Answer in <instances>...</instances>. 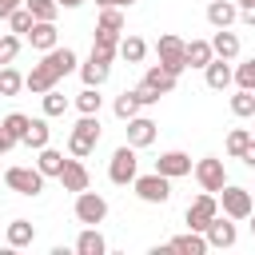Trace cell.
I'll list each match as a JSON object with an SVG mask.
<instances>
[{
	"mask_svg": "<svg viewBox=\"0 0 255 255\" xmlns=\"http://www.w3.org/2000/svg\"><path fill=\"white\" fill-rule=\"evenodd\" d=\"M72 72H80V56L72 52V48H52V52H44L40 56V64H32V72L24 76V88L32 92V96H44V92H52L64 76H72Z\"/></svg>",
	"mask_w": 255,
	"mask_h": 255,
	"instance_id": "1",
	"label": "cell"
},
{
	"mask_svg": "<svg viewBox=\"0 0 255 255\" xmlns=\"http://www.w3.org/2000/svg\"><path fill=\"white\" fill-rule=\"evenodd\" d=\"M96 143H100V116H80L76 128L68 131V155L88 159L96 151Z\"/></svg>",
	"mask_w": 255,
	"mask_h": 255,
	"instance_id": "2",
	"label": "cell"
},
{
	"mask_svg": "<svg viewBox=\"0 0 255 255\" xmlns=\"http://www.w3.org/2000/svg\"><path fill=\"white\" fill-rule=\"evenodd\" d=\"M116 56H120V52H112V48H96V44H92L88 60L80 64V80H84L88 88H104L108 76H112V60H116Z\"/></svg>",
	"mask_w": 255,
	"mask_h": 255,
	"instance_id": "3",
	"label": "cell"
},
{
	"mask_svg": "<svg viewBox=\"0 0 255 255\" xmlns=\"http://www.w3.org/2000/svg\"><path fill=\"white\" fill-rule=\"evenodd\" d=\"M155 56H159V64H163L167 72H175V76L187 72V40H183V36L163 32V36L155 40Z\"/></svg>",
	"mask_w": 255,
	"mask_h": 255,
	"instance_id": "4",
	"label": "cell"
},
{
	"mask_svg": "<svg viewBox=\"0 0 255 255\" xmlns=\"http://www.w3.org/2000/svg\"><path fill=\"white\" fill-rule=\"evenodd\" d=\"M135 175H139L135 147H131V143H120V147L112 151V159H108V179H112L116 187H128V183H135Z\"/></svg>",
	"mask_w": 255,
	"mask_h": 255,
	"instance_id": "5",
	"label": "cell"
},
{
	"mask_svg": "<svg viewBox=\"0 0 255 255\" xmlns=\"http://www.w3.org/2000/svg\"><path fill=\"white\" fill-rule=\"evenodd\" d=\"M72 215H76V223H84V227H100V223L108 219V199H104L100 191H76Z\"/></svg>",
	"mask_w": 255,
	"mask_h": 255,
	"instance_id": "6",
	"label": "cell"
},
{
	"mask_svg": "<svg viewBox=\"0 0 255 255\" xmlns=\"http://www.w3.org/2000/svg\"><path fill=\"white\" fill-rule=\"evenodd\" d=\"M191 175H195L199 191H215V195H219V191L227 187V167H223L219 155H203V159H195Z\"/></svg>",
	"mask_w": 255,
	"mask_h": 255,
	"instance_id": "7",
	"label": "cell"
},
{
	"mask_svg": "<svg viewBox=\"0 0 255 255\" xmlns=\"http://www.w3.org/2000/svg\"><path fill=\"white\" fill-rule=\"evenodd\" d=\"M44 171L40 167H8L4 171V183H8V191H16V195H28V199H36L40 191H44Z\"/></svg>",
	"mask_w": 255,
	"mask_h": 255,
	"instance_id": "8",
	"label": "cell"
},
{
	"mask_svg": "<svg viewBox=\"0 0 255 255\" xmlns=\"http://www.w3.org/2000/svg\"><path fill=\"white\" fill-rule=\"evenodd\" d=\"M219 207H223V215H231V219L239 223V219H251L255 195H251L247 187H239V183H227V187L219 191Z\"/></svg>",
	"mask_w": 255,
	"mask_h": 255,
	"instance_id": "9",
	"label": "cell"
},
{
	"mask_svg": "<svg viewBox=\"0 0 255 255\" xmlns=\"http://www.w3.org/2000/svg\"><path fill=\"white\" fill-rule=\"evenodd\" d=\"M219 215V195L215 191H203V195H195L191 203H187V211H183V223L191 227V231H207V223Z\"/></svg>",
	"mask_w": 255,
	"mask_h": 255,
	"instance_id": "10",
	"label": "cell"
},
{
	"mask_svg": "<svg viewBox=\"0 0 255 255\" xmlns=\"http://www.w3.org/2000/svg\"><path fill=\"white\" fill-rule=\"evenodd\" d=\"M135 195L143 199V203H155V207H163L167 199H171V179L167 175H159V171H147V175H135Z\"/></svg>",
	"mask_w": 255,
	"mask_h": 255,
	"instance_id": "11",
	"label": "cell"
},
{
	"mask_svg": "<svg viewBox=\"0 0 255 255\" xmlns=\"http://www.w3.org/2000/svg\"><path fill=\"white\" fill-rule=\"evenodd\" d=\"M207 247L211 251H223V247H235V239H239V231H235V219L231 215H215L211 223H207Z\"/></svg>",
	"mask_w": 255,
	"mask_h": 255,
	"instance_id": "12",
	"label": "cell"
},
{
	"mask_svg": "<svg viewBox=\"0 0 255 255\" xmlns=\"http://www.w3.org/2000/svg\"><path fill=\"white\" fill-rule=\"evenodd\" d=\"M124 131H128V143L139 151V147H151V143H155V131H159V128H155L151 116H131Z\"/></svg>",
	"mask_w": 255,
	"mask_h": 255,
	"instance_id": "13",
	"label": "cell"
},
{
	"mask_svg": "<svg viewBox=\"0 0 255 255\" xmlns=\"http://www.w3.org/2000/svg\"><path fill=\"white\" fill-rule=\"evenodd\" d=\"M191 155L187 151H163L159 159H155V171L159 175H167V179H183V175H191Z\"/></svg>",
	"mask_w": 255,
	"mask_h": 255,
	"instance_id": "14",
	"label": "cell"
},
{
	"mask_svg": "<svg viewBox=\"0 0 255 255\" xmlns=\"http://www.w3.org/2000/svg\"><path fill=\"white\" fill-rule=\"evenodd\" d=\"M24 40H28L36 52H52V48L60 44V28H56V20H36L32 32H28Z\"/></svg>",
	"mask_w": 255,
	"mask_h": 255,
	"instance_id": "15",
	"label": "cell"
},
{
	"mask_svg": "<svg viewBox=\"0 0 255 255\" xmlns=\"http://www.w3.org/2000/svg\"><path fill=\"white\" fill-rule=\"evenodd\" d=\"M60 183H64V191H88V183H92V175H88V167H84V159H76V155H68V163H64V171H60Z\"/></svg>",
	"mask_w": 255,
	"mask_h": 255,
	"instance_id": "16",
	"label": "cell"
},
{
	"mask_svg": "<svg viewBox=\"0 0 255 255\" xmlns=\"http://www.w3.org/2000/svg\"><path fill=\"white\" fill-rule=\"evenodd\" d=\"M203 80H207V88L211 92H223V88H231L235 84V68H231V60H211L207 68H203Z\"/></svg>",
	"mask_w": 255,
	"mask_h": 255,
	"instance_id": "17",
	"label": "cell"
},
{
	"mask_svg": "<svg viewBox=\"0 0 255 255\" xmlns=\"http://www.w3.org/2000/svg\"><path fill=\"white\" fill-rule=\"evenodd\" d=\"M167 247L171 251H179V255H207L211 247H207V235L203 231H183V235H175V239H167Z\"/></svg>",
	"mask_w": 255,
	"mask_h": 255,
	"instance_id": "18",
	"label": "cell"
},
{
	"mask_svg": "<svg viewBox=\"0 0 255 255\" xmlns=\"http://www.w3.org/2000/svg\"><path fill=\"white\" fill-rule=\"evenodd\" d=\"M239 20V4L235 0H211L207 4V24L211 28H231Z\"/></svg>",
	"mask_w": 255,
	"mask_h": 255,
	"instance_id": "19",
	"label": "cell"
},
{
	"mask_svg": "<svg viewBox=\"0 0 255 255\" xmlns=\"http://www.w3.org/2000/svg\"><path fill=\"white\" fill-rule=\"evenodd\" d=\"M4 243H8L12 251L32 247V243H36V227H32L28 219H12V223H8V231H4Z\"/></svg>",
	"mask_w": 255,
	"mask_h": 255,
	"instance_id": "20",
	"label": "cell"
},
{
	"mask_svg": "<svg viewBox=\"0 0 255 255\" xmlns=\"http://www.w3.org/2000/svg\"><path fill=\"white\" fill-rule=\"evenodd\" d=\"M143 84H151L159 96H171V92H175V84H179V76H175V72H167L163 64H151V68L143 72Z\"/></svg>",
	"mask_w": 255,
	"mask_h": 255,
	"instance_id": "21",
	"label": "cell"
},
{
	"mask_svg": "<svg viewBox=\"0 0 255 255\" xmlns=\"http://www.w3.org/2000/svg\"><path fill=\"white\" fill-rule=\"evenodd\" d=\"M20 143H24V147H32V151H40V147H48V143H52V128H48V116H40V120H32Z\"/></svg>",
	"mask_w": 255,
	"mask_h": 255,
	"instance_id": "22",
	"label": "cell"
},
{
	"mask_svg": "<svg viewBox=\"0 0 255 255\" xmlns=\"http://www.w3.org/2000/svg\"><path fill=\"white\" fill-rule=\"evenodd\" d=\"M64 163H68V159H64V151H56L52 143L36 151V167H40V171H44L48 179H60V171H64Z\"/></svg>",
	"mask_w": 255,
	"mask_h": 255,
	"instance_id": "23",
	"label": "cell"
},
{
	"mask_svg": "<svg viewBox=\"0 0 255 255\" xmlns=\"http://www.w3.org/2000/svg\"><path fill=\"white\" fill-rule=\"evenodd\" d=\"M211 48H215V56H219V60H235V56H239V36H235L231 28H215Z\"/></svg>",
	"mask_w": 255,
	"mask_h": 255,
	"instance_id": "24",
	"label": "cell"
},
{
	"mask_svg": "<svg viewBox=\"0 0 255 255\" xmlns=\"http://www.w3.org/2000/svg\"><path fill=\"white\" fill-rule=\"evenodd\" d=\"M76 251H80V255H104V251H108V239L100 235V227H84V231L76 235Z\"/></svg>",
	"mask_w": 255,
	"mask_h": 255,
	"instance_id": "25",
	"label": "cell"
},
{
	"mask_svg": "<svg viewBox=\"0 0 255 255\" xmlns=\"http://www.w3.org/2000/svg\"><path fill=\"white\" fill-rule=\"evenodd\" d=\"M143 56H147V40L135 36V32H128V36L120 40V60H128V64H143Z\"/></svg>",
	"mask_w": 255,
	"mask_h": 255,
	"instance_id": "26",
	"label": "cell"
},
{
	"mask_svg": "<svg viewBox=\"0 0 255 255\" xmlns=\"http://www.w3.org/2000/svg\"><path fill=\"white\" fill-rule=\"evenodd\" d=\"M215 60V48H211V40H187V68H207Z\"/></svg>",
	"mask_w": 255,
	"mask_h": 255,
	"instance_id": "27",
	"label": "cell"
},
{
	"mask_svg": "<svg viewBox=\"0 0 255 255\" xmlns=\"http://www.w3.org/2000/svg\"><path fill=\"white\" fill-rule=\"evenodd\" d=\"M139 108H143V104H139V96H135V88H128V92H120V96H116V104H112V112H116V120H124V124H128L131 116H139Z\"/></svg>",
	"mask_w": 255,
	"mask_h": 255,
	"instance_id": "28",
	"label": "cell"
},
{
	"mask_svg": "<svg viewBox=\"0 0 255 255\" xmlns=\"http://www.w3.org/2000/svg\"><path fill=\"white\" fill-rule=\"evenodd\" d=\"M100 108H104L100 88H88V84H84V92H76V112H80V116H100Z\"/></svg>",
	"mask_w": 255,
	"mask_h": 255,
	"instance_id": "29",
	"label": "cell"
},
{
	"mask_svg": "<svg viewBox=\"0 0 255 255\" xmlns=\"http://www.w3.org/2000/svg\"><path fill=\"white\" fill-rule=\"evenodd\" d=\"M40 104H44V116H48V120H56V116H64V112H68V104H72V100H68V96L60 92V84H56L52 92H44V96H40Z\"/></svg>",
	"mask_w": 255,
	"mask_h": 255,
	"instance_id": "30",
	"label": "cell"
},
{
	"mask_svg": "<svg viewBox=\"0 0 255 255\" xmlns=\"http://www.w3.org/2000/svg\"><path fill=\"white\" fill-rule=\"evenodd\" d=\"M231 116H239V120H251L255 116V92L251 88H239L231 96Z\"/></svg>",
	"mask_w": 255,
	"mask_h": 255,
	"instance_id": "31",
	"label": "cell"
},
{
	"mask_svg": "<svg viewBox=\"0 0 255 255\" xmlns=\"http://www.w3.org/2000/svg\"><path fill=\"white\" fill-rule=\"evenodd\" d=\"M24 92V76L12 64H0V96H20Z\"/></svg>",
	"mask_w": 255,
	"mask_h": 255,
	"instance_id": "32",
	"label": "cell"
},
{
	"mask_svg": "<svg viewBox=\"0 0 255 255\" xmlns=\"http://www.w3.org/2000/svg\"><path fill=\"white\" fill-rule=\"evenodd\" d=\"M251 139H255V135H251V128H231L223 147H227V155H231V159H239V155H243V147H247Z\"/></svg>",
	"mask_w": 255,
	"mask_h": 255,
	"instance_id": "33",
	"label": "cell"
},
{
	"mask_svg": "<svg viewBox=\"0 0 255 255\" xmlns=\"http://www.w3.org/2000/svg\"><path fill=\"white\" fill-rule=\"evenodd\" d=\"M32 24H36V16L28 12V4H20V8L8 16V28H12L16 36H28V32H32Z\"/></svg>",
	"mask_w": 255,
	"mask_h": 255,
	"instance_id": "34",
	"label": "cell"
},
{
	"mask_svg": "<svg viewBox=\"0 0 255 255\" xmlns=\"http://www.w3.org/2000/svg\"><path fill=\"white\" fill-rule=\"evenodd\" d=\"M24 4L36 20H56L60 16V0H24Z\"/></svg>",
	"mask_w": 255,
	"mask_h": 255,
	"instance_id": "35",
	"label": "cell"
},
{
	"mask_svg": "<svg viewBox=\"0 0 255 255\" xmlns=\"http://www.w3.org/2000/svg\"><path fill=\"white\" fill-rule=\"evenodd\" d=\"M20 40H24V36H16V32H4V36H0V64H12V60H16Z\"/></svg>",
	"mask_w": 255,
	"mask_h": 255,
	"instance_id": "36",
	"label": "cell"
},
{
	"mask_svg": "<svg viewBox=\"0 0 255 255\" xmlns=\"http://www.w3.org/2000/svg\"><path fill=\"white\" fill-rule=\"evenodd\" d=\"M0 124H4V128H8V131H12L16 139H24V131H28V124H32V116H24V112H8V116H4Z\"/></svg>",
	"mask_w": 255,
	"mask_h": 255,
	"instance_id": "37",
	"label": "cell"
},
{
	"mask_svg": "<svg viewBox=\"0 0 255 255\" xmlns=\"http://www.w3.org/2000/svg\"><path fill=\"white\" fill-rule=\"evenodd\" d=\"M235 84H239V88H251V92H255V56H251V60H243V64L235 68Z\"/></svg>",
	"mask_w": 255,
	"mask_h": 255,
	"instance_id": "38",
	"label": "cell"
},
{
	"mask_svg": "<svg viewBox=\"0 0 255 255\" xmlns=\"http://www.w3.org/2000/svg\"><path fill=\"white\" fill-rule=\"evenodd\" d=\"M135 96H139V104H143V108H151V104H159V100H163V96H159L151 84H143V80L135 84Z\"/></svg>",
	"mask_w": 255,
	"mask_h": 255,
	"instance_id": "39",
	"label": "cell"
},
{
	"mask_svg": "<svg viewBox=\"0 0 255 255\" xmlns=\"http://www.w3.org/2000/svg\"><path fill=\"white\" fill-rule=\"evenodd\" d=\"M16 143H20V139H16V135H12V131H8L4 124H0V155H8V151H12Z\"/></svg>",
	"mask_w": 255,
	"mask_h": 255,
	"instance_id": "40",
	"label": "cell"
},
{
	"mask_svg": "<svg viewBox=\"0 0 255 255\" xmlns=\"http://www.w3.org/2000/svg\"><path fill=\"white\" fill-rule=\"evenodd\" d=\"M20 4H24V0H0V20H8V16L20 8Z\"/></svg>",
	"mask_w": 255,
	"mask_h": 255,
	"instance_id": "41",
	"label": "cell"
},
{
	"mask_svg": "<svg viewBox=\"0 0 255 255\" xmlns=\"http://www.w3.org/2000/svg\"><path fill=\"white\" fill-rule=\"evenodd\" d=\"M239 159H243V163H247V167H251V171H255V139H251V143H247V147H243V155H239Z\"/></svg>",
	"mask_w": 255,
	"mask_h": 255,
	"instance_id": "42",
	"label": "cell"
},
{
	"mask_svg": "<svg viewBox=\"0 0 255 255\" xmlns=\"http://www.w3.org/2000/svg\"><path fill=\"white\" fill-rule=\"evenodd\" d=\"M135 0H96V8H131Z\"/></svg>",
	"mask_w": 255,
	"mask_h": 255,
	"instance_id": "43",
	"label": "cell"
},
{
	"mask_svg": "<svg viewBox=\"0 0 255 255\" xmlns=\"http://www.w3.org/2000/svg\"><path fill=\"white\" fill-rule=\"evenodd\" d=\"M239 20H243L247 28H255V8H239Z\"/></svg>",
	"mask_w": 255,
	"mask_h": 255,
	"instance_id": "44",
	"label": "cell"
},
{
	"mask_svg": "<svg viewBox=\"0 0 255 255\" xmlns=\"http://www.w3.org/2000/svg\"><path fill=\"white\" fill-rule=\"evenodd\" d=\"M80 4H88V0H60V8H80Z\"/></svg>",
	"mask_w": 255,
	"mask_h": 255,
	"instance_id": "45",
	"label": "cell"
},
{
	"mask_svg": "<svg viewBox=\"0 0 255 255\" xmlns=\"http://www.w3.org/2000/svg\"><path fill=\"white\" fill-rule=\"evenodd\" d=\"M251 239H255V211H251Z\"/></svg>",
	"mask_w": 255,
	"mask_h": 255,
	"instance_id": "46",
	"label": "cell"
},
{
	"mask_svg": "<svg viewBox=\"0 0 255 255\" xmlns=\"http://www.w3.org/2000/svg\"><path fill=\"white\" fill-rule=\"evenodd\" d=\"M251 120H255V116H251ZM251 135H255V128H251Z\"/></svg>",
	"mask_w": 255,
	"mask_h": 255,
	"instance_id": "47",
	"label": "cell"
}]
</instances>
